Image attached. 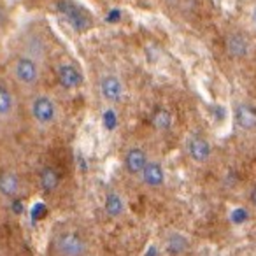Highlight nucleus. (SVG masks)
<instances>
[{"instance_id": "nucleus-17", "label": "nucleus", "mask_w": 256, "mask_h": 256, "mask_svg": "<svg viewBox=\"0 0 256 256\" xmlns=\"http://www.w3.org/2000/svg\"><path fill=\"white\" fill-rule=\"evenodd\" d=\"M151 123L156 130H169L172 125V118H171V112L165 111V109H160L153 114L151 118Z\"/></svg>"}, {"instance_id": "nucleus-21", "label": "nucleus", "mask_w": 256, "mask_h": 256, "mask_svg": "<svg viewBox=\"0 0 256 256\" xmlns=\"http://www.w3.org/2000/svg\"><path fill=\"white\" fill-rule=\"evenodd\" d=\"M13 209H14V213H16V214H21L23 213L21 202H13Z\"/></svg>"}, {"instance_id": "nucleus-5", "label": "nucleus", "mask_w": 256, "mask_h": 256, "mask_svg": "<svg viewBox=\"0 0 256 256\" xmlns=\"http://www.w3.org/2000/svg\"><path fill=\"white\" fill-rule=\"evenodd\" d=\"M56 77L58 83L65 90H74L83 85V72L74 64H60L56 67Z\"/></svg>"}, {"instance_id": "nucleus-6", "label": "nucleus", "mask_w": 256, "mask_h": 256, "mask_svg": "<svg viewBox=\"0 0 256 256\" xmlns=\"http://www.w3.org/2000/svg\"><path fill=\"white\" fill-rule=\"evenodd\" d=\"M100 93H102L104 100L107 102H120L121 98H123V93H125V88H123V83H121L120 77L112 76H104L100 79Z\"/></svg>"}, {"instance_id": "nucleus-14", "label": "nucleus", "mask_w": 256, "mask_h": 256, "mask_svg": "<svg viewBox=\"0 0 256 256\" xmlns=\"http://www.w3.org/2000/svg\"><path fill=\"white\" fill-rule=\"evenodd\" d=\"M188 248H190L188 239L179 234H174L167 239V251L171 253V255H183V253L188 251Z\"/></svg>"}, {"instance_id": "nucleus-12", "label": "nucleus", "mask_w": 256, "mask_h": 256, "mask_svg": "<svg viewBox=\"0 0 256 256\" xmlns=\"http://www.w3.org/2000/svg\"><path fill=\"white\" fill-rule=\"evenodd\" d=\"M235 121L240 128L253 130L256 127V111L249 104H240L235 111Z\"/></svg>"}, {"instance_id": "nucleus-20", "label": "nucleus", "mask_w": 256, "mask_h": 256, "mask_svg": "<svg viewBox=\"0 0 256 256\" xmlns=\"http://www.w3.org/2000/svg\"><path fill=\"white\" fill-rule=\"evenodd\" d=\"M44 211H46V207H44L43 204H37V205L34 207V213H32V219L35 221L37 218H41V216L44 214Z\"/></svg>"}, {"instance_id": "nucleus-2", "label": "nucleus", "mask_w": 256, "mask_h": 256, "mask_svg": "<svg viewBox=\"0 0 256 256\" xmlns=\"http://www.w3.org/2000/svg\"><path fill=\"white\" fill-rule=\"evenodd\" d=\"M30 114L34 121L41 127H49L58 118L56 100L47 93H37L30 100Z\"/></svg>"}, {"instance_id": "nucleus-1", "label": "nucleus", "mask_w": 256, "mask_h": 256, "mask_svg": "<svg viewBox=\"0 0 256 256\" xmlns=\"http://www.w3.org/2000/svg\"><path fill=\"white\" fill-rule=\"evenodd\" d=\"M11 74L13 79L20 86H26L32 88L41 81V64L37 58L30 55H18L14 56V60L11 62Z\"/></svg>"}, {"instance_id": "nucleus-9", "label": "nucleus", "mask_w": 256, "mask_h": 256, "mask_svg": "<svg viewBox=\"0 0 256 256\" xmlns=\"http://www.w3.org/2000/svg\"><path fill=\"white\" fill-rule=\"evenodd\" d=\"M146 163H148V156L139 148H132L127 153V156H125V167H127V171L130 174H141Z\"/></svg>"}, {"instance_id": "nucleus-10", "label": "nucleus", "mask_w": 256, "mask_h": 256, "mask_svg": "<svg viewBox=\"0 0 256 256\" xmlns=\"http://www.w3.org/2000/svg\"><path fill=\"white\" fill-rule=\"evenodd\" d=\"M20 177L14 172L4 171L0 172V193L4 196H16L20 193Z\"/></svg>"}, {"instance_id": "nucleus-4", "label": "nucleus", "mask_w": 256, "mask_h": 256, "mask_svg": "<svg viewBox=\"0 0 256 256\" xmlns=\"http://www.w3.org/2000/svg\"><path fill=\"white\" fill-rule=\"evenodd\" d=\"M56 253L60 256H85L86 242L76 234H64L56 240Z\"/></svg>"}, {"instance_id": "nucleus-7", "label": "nucleus", "mask_w": 256, "mask_h": 256, "mask_svg": "<svg viewBox=\"0 0 256 256\" xmlns=\"http://www.w3.org/2000/svg\"><path fill=\"white\" fill-rule=\"evenodd\" d=\"M186 149H188L190 158L195 160L198 163H204L209 160L211 156V146L209 142L202 139V137H190L188 144H186Z\"/></svg>"}, {"instance_id": "nucleus-8", "label": "nucleus", "mask_w": 256, "mask_h": 256, "mask_svg": "<svg viewBox=\"0 0 256 256\" xmlns=\"http://www.w3.org/2000/svg\"><path fill=\"white\" fill-rule=\"evenodd\" d=\"M141 174L142 181L151 188H160L165 181V172H163V167L158 162H148Z\"/></svg>"}, {"instance_id": "nucleus-18", "label": "nucleus", "mask_w": 256, "mask_h": 256, "mask_svg": "<svg viewBox=\"0 0 256 256\" xmlns=\"http://www.w3.org/2000/svg\"><path fill=\"white\" fill-rule=\"evenodd\" d=\"M230 219L235 223V225H240V223H244L246 219H248V211L246 209H235L234 213H232Z\"/></svg>"}, {"instance_id": "nucleus-19", "label": "nucleus", "mask_w": 256, "mask_h": 256, "mask_svg": "<svg viewBox=\"0 0 256 256\" xmlns=\"http://www.w3.org/2000/svg\"><path fill=\"white\" fill-rule=\"evenodd\" d=\"M104 123H106V127L109 128V130H112V128L116 127V116H114V111H107L106 114H104Z\"/></svg>"}, {"instance_id": "nucleus-11", "label": "nucleus", "mask_w": 256, "mask_h": 256, "mask_svg": "<svg viewBox=\"0 0 256 256\" xmlns=\"http://www.w3.org/2000/svg\"><path fill=\"white\" fill-rule=\"evenodd\" d=\"M16 109V97L7 85L0 83V118H9Z\"/></svg>"}, {"instance_id": "nucleus-23", "label": "nucleus", "mask_w": 256, "mask_h": 256, "mask_svg": "<svg viewBox=\"0 0 256 256\" xmlns=\"http://www.w3.org/2000/svg\"><path fill=\"white\" fill-rule=\"evenodd\" d=\"M146 256H156V248H149L148 249V255Z\"/></svg>"}, {"instance_id": "nucleus-22", "label": "nucleus", "mask_w": 256, "mask_h": 256, "mask_svg": "<svg viewBox=\"0 0 256 256\" xmlns=\"http://www.w3.org/2000/svg\"><path fill=\"white\" fill-rule=\"evenodd\" d=\"M251 202H253V205H255V207H256V188L251 192Z\"/></svg>"}, {"instance_id": "nucleus-13", "label": "nucleus", "mask_w": 256, "mask_h": 256, "mask_svg": "<svg viewBox=\"0 0 256 256\" xmlns=\"http://www.w3.org/2000/svg\"><path fill=\"white\" fill-rule=\"evenodd\" d=\"M41 184L47 193L55 192L58 188V184H60V175L53 167H44L41 171Z\"/></svg>"}, {"instance_id": "nucleus-15", "label": "nucleus", "mask_w": 256, "mask_h": 256, "mask_svg": "<svg viewBox=\"0 0 256 256\" xmlns=\"http://www.w3.org/2000/svg\"><path fill=\"white\" fill-rule=\"evenodd\" d=\"M125 211V204L121 200V196L118 193H109L106 198V213L112 218H118L121 216Z\"/></svg>"}, {"instance_id": "nucleus-24", "label": "nucleus", "mask_w": 256, "mask_h": 256, "mask_svg": "<svg viewBox=\"0 0 256 256\" xmlns=\"http://www.w3.org/2000/svg\"><path fill=\"white\" fill-rule=\"evenodd\" d=\"M255 21H256V14H255Z\"/></svg>"}, {"instance_id": "nucleus-3", "label": "nucleus", "mask_w": 256, "mask_h": 256, "mask_svg": "<svg viewBox=\"0 0 256 256\" xmlns=\"http://www.w3.org/2000/svg\"><path fill=\"white\" fill-rule=\"evenodd\" d=\"M58 11H60L65 21L72 26L76 32H85L91 26L90 16L79 5L74 4L72 0H60L58 2Z\"/></svg>"}, {"instance_id": "nucleus-16", "label": "nucleus", "mask_w": 256, "mask_h": 256, "mask_svg": "<svg viewBox=\"0 0 256 256\" xmlns=\"http://www.w3.org/2000/svg\"><path fill=\"white\" fill-rule=\"evenodd\" d=\"M228 51H230L234 56H244L246 51H248V43H246V39L239 34L232 35V37L228 39Z\"/></svg>"}]
</instances>
